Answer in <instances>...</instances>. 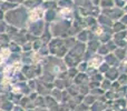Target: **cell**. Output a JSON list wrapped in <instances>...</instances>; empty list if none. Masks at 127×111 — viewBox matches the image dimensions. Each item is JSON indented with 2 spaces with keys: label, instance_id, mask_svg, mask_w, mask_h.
Returning a JSON list of instances; mask_svg holds the SVG:
<instances>
[{
  "label": "cell",
  "instance_id": "cell-1",
  "mask_svg": "<svg viewBox=\"0 0 127 111\" xmlns=\"http://www.w3.org/2000/svg\"><path fill=\"white\" fill-rule=\"evenodd\" d=\"M8 55H9V50H7V49H4V50L1 51V57H4V58H6Z\"/></svg>",
  "mask_w": 127,
  "mask_h": 111
}]
</instances>
